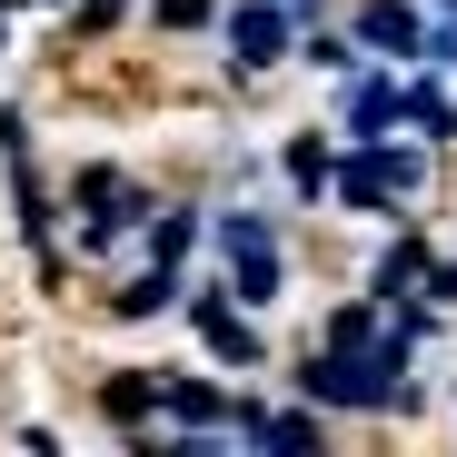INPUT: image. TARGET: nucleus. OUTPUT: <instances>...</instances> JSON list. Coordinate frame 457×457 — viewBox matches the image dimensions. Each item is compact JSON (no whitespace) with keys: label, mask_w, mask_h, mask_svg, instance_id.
Segmentation results:
<instances>
[{"label":"nucleus","mask_w":457,"mask_h":457,"mask_svg":"<svg viewBox=\"0 0 457 457\" xmlns=\"http://www.w3.org/2000/svg\"><path fill=\"white\" fill-rule=\"evenodd\" d=\"M199 338H209L219 358H259V338H249L239 319H228V309H219V298H199Z\"/></svg>","instance_id":"2"},{"label":"nucleus","mask_w":457,"mask_h":457,"mask_svg":"<svg viewBox=\"0 0 457 457\" xmlns=\"http://www.w3.org/2000/svg\"><path fill=\"white\" fill-rule=\"evenodd\" d=\"M160 21H170V30H199V21H209V0H160Z\"/></svg>","instance_id":"3"},{"label":"nucleus","mask_w":457,"mask_h":457,"mask_svg":"<svg viewBox=\"0 0 457 457\" xmlns=\"http://www.w3.org/2000/svg\"><path fill=\"white\" fill-rule=\"evenodd\" d=\"M278 40H288V21H278V11H239V70H269V60H278Z\"/></svg>","instance_id":"1"}]
</instances>
